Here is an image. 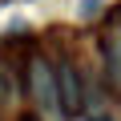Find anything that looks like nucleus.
I'll list each match as a JSON object with an SVG mask.
<instances>
[{"label":"nucleus","mask_w":121,"mask_h":121,"mask_svg":"<svg viewBox=\"0 0 121 121\" xmlns=\"http://www.w3.org/2000/svg\"><path fill=\"white\" fill-rule=\"evenodd\" d=\"M28 89H32V101L40 109H60L56 105V69L48 65L44 56H32L28 60Z\"/></svg>","instance_id":"1"},{"label":"nucleus","mask_w":121,"mask_h":121,"mask_svg":"<svg viewBox=\"0 0 121 121\" xmlns=\"http://www.w3.org/2000/svg\"><path fill=\"white\" fill-rule=\"evenodd\" d=\"M56 101L65 113H77L81 109V81H77V69L69 60H60L56 65Z\"/></svg>","instance_id":"2"},{"label":"nucleus","mask_w":121,"mask_h":121,"mask_svg":"<svg viewBox=\"0 0 121 121\" xmlns=\"http://www.w3.org/2000/svg\"><path fill=\"white\" fill-rule=\"evenodd\" d=\"M101 52H105V73H109V85L121 93V28H109V32H105Z\"/></svg>","instance_id":"3"},{"label":"nucleus","mask_w":121,"mask_h":121,"mask_svg":"<svg viewBox=\"0 0 121 121\" xmlns=\"http://www.w3.org/2000/svg\"><path fill=\"white\" fill-rule=\"evenodd\" d=\"M101 8H105V0H81V8H77V16H81V20H89V16H97Z\"/></svg>","instance_id":"4"},{"label":"nucleus","mask_w":121,"mask_h":121,"mask_svg":"<svg viewBox=\"0 0 121 121\" xmlns=\"http://www.w3.org/2000/svg\"><path fill=\"white\" fill-rule=\"evenodd\" d=\"M0 101H12V81H8V69L0 65Z\"/></svg>","instance_id":"5"},{"label":"nucleus","mask_w":121,"mask_h":121,"mask_svg":"<svg viewBox=\"0 0 121 121\" xmlns=\"http://www.w3.org/2000/svg\"><path fill=\"white\" fill-rule=\"evenodd\" d=\"M20 121H40V117H36V113H24V117H20Z\"/></svg>","instance_id":"6"}]
</instances>
